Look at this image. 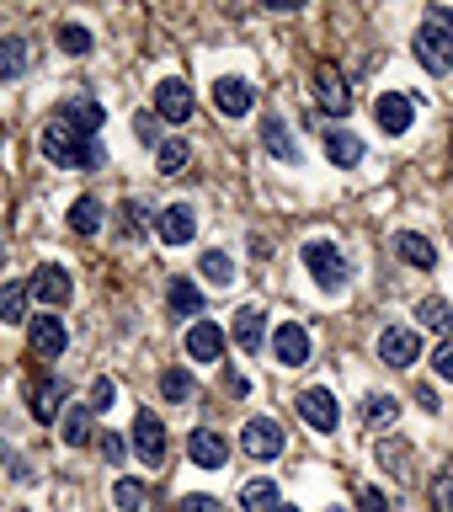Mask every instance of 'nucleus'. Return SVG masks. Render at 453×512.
<instances>
[{"mask_svg": "<svg viewBox=\"0 0 453 512\" xmlns=\"http://www.w3.org/2000/svg\"><path fill=\"white\" fill-rule=\"evenodd\" d=\"M411 54L422 59V70L427 75H453V11L448 6H427L422 16V27H416V38H411Z\"/></svg>", "mask_w": 453, "mask_h": 512, "instance_id": "nucleus-1", "label": "nucleus"}, {"mask_svg": "<svg viewBox=\"0 0 453 512\" xmlns=\"http://www.w3.org/2000/svg\"><path fill=\"white\" fill-rule=\"evenodd\" d=\"M38 150H43V160H54V166H64V171H96V166L107 160L102 139H80V134H70V128H64L59 118L43 123Z\"/></svg>", "mask_w": 453, "mask_h": 512, "instance_id": "nucleus-2", "label": "nucleus"}, {"mask_svg": "<svg viewBox=\"0 0 453 512\" xmlns=\"http://www.w3.org/2000/svg\"><path fill=\"white\" fill-rule=\"evenodd\" d=\"M304 272L315 278V288H326V294H342L347 278H352V267H347V256L336 240H304Z\"/></svg>", "mask_w": 453, "mask_h": 512, "instance_id": "nucleus-3", "label": "nucleus"}, {"mask_svg": "<svg viewBox=\"0 0 453 512\" xmlns=\"http://www.w3.org/2000/svg\"><path fill=\"white\" fill-rule=\"evenodd\" d=\"M27 347H32V358L54 363V358H64V352H70V331H64L59 315H32V320H27Z\"/></svg>", "mask_w": 453, "mask_h": 512, "instance_id": "nucleus-4", "label": "nucleus"}, {"mask_svg": "<svg viewBox=\"0 0 453 512\" xmlns=\"http://www.w3.org/2000/svg\"><path fill=\"white\" fill-rule=\"evenodd\" d=\"M422 358V331L416 326H384L379 331V363L384 368H411Z\"/></svg>", "mask_w": 453, "mask_h": 512, "instance_id": "nucleus-5", "label": "nucleus"}, {"mask_svg": "<svg viewBox=\"0 0 453 512\" xmlns=\"http://www.w3.org/2000/svg\"><path fill=\"white\" fill-rule=\"evenodd\" d=\"M299 416H304L315 432H326V438H331V432L342 427V400H336L326 384H310V390L299 395Z\"/></svg>", "mask_w": 453, "mask_h": 512, "instance_id": "nucleus-6", "label": "nucleus"}, {"mask_svg": "<svg viewBox=\"0 0 453 512\" xmlns=\"http://www.w3.org/2000/svg\"><path fill=\"white\" fill-rule=\"evenodd\" d=\"M59 123L70 128V134H80V139H96V134H102V123H107V112H102L96 96H64V102H59Z\"/></svg>", "mask_w": 453, "mask_h": 512, "instance_id": "nucleus-7", "label": "nucleus"}, {"mask_svg": "<svg viewBox=\"0 0 453 512\" xmlns=\"http://www.w3.org/2000/svg\"><path fill=\"white\" fill-rule=\"evenodd\" d=\"M310 352H315V342H310V331H304L299 320H283V326L272 331V358H278V368H304Z\"/></svg>", "mask_w": 453, "mask_h": 512, "instance_id": "nucleus-8", "label": "nucleus"}, {"mask_svg": "<svg viewBox=\"0 0 453 512\" xmlns=\"http://www.w3.org/2000/svg\"><path fill=\"white\" fill-rule=\"evenodd\" d=\"M240 448H246L251 459H278L283 454V427L272 422V416H251V422L240 427Z\"/></svg>", "mask_w": 453, "mask_h": 512, "instance_id": "nucleus-9", "label": "nucleus"}, {"mask_svg": "<svg viewBox=\"0 0 453 512\" xmlns=\"http://www.w3.org/2000/svg\"><path fill=\"white\" fill-rule=\"evenodd\" d=\"M27 288H32V299H43L48 310H59V304H70V294H75V278L59 262H43L38 272H32Z\"/></svg>", "mask_w": 453, "mask_h": 512, "instance_id": "nucleus-10", "label": "nucleus"}, {"mask_svg": "<svg viewBox=\"0 0 453 512\" xmlns=\"http://www.w3.org/2000/svg\"><path fill=\"white\" fill-rule=\"evenodd\" d=\"M64 395H70V384L54 379V374H43V379L27 384V406H32L38 422H59V416H64Z\"/></svg>", "mask_w": 453, "mask_h": 512, "instance_id": "nucleus-11", "label": "nucleus"}, {"mask_svg": "<svg viewBox=\"0 0 453 512\" xmlns=\"http://www.w3.org/2000/svg\"><path fill=\"white\" fill-rule=\"evenodd\" d=\"M187 454H192V464H198V470H224V464H230V438H224V432H214V427H192Z\"/></svg>", "mask_w": 453, "mask_h": 512, "instance_id": "nucleus-12", "label": "nucleus"}, {"mask_svg": "<svg viewBox=\"0 0 453 512\" xmlns=\"http://www.w3.org/2000/svg\"><path fill=\"white\" fill-rule=\"evenodd\" d=\"M315 102L326 107L331 118H347V112H352V91H347V80H342L336 64H320V70H315Z\"/></svg>", "mask_w": 453, "mask_h": 512, "instance_id": "nucleus-13", "label": "nucleus"}, {"mask_svg": "<svg viewBox=\"0 0 453 512\" xmlns=\"http://www.w3.org/2000/svg\"><path fill=\"white\" fill-rule=\"evenodd\" d=\"M134 454L150 464V470H160V464H166V427L155 422V411H139V416H134Z\"/></svg>", "mask_w": 453, "mask_h": 512, "instance_id": "nucleus-14", "label": "nucleus"}, {"mask_svg": "<svg viewBox=\"0 0 453 512\" xmlns=\"http://www.w3.org/2000/svg\"><path fill=\"white\" fill-rule=\"evenodd\" d=\"M214 107L224 112V118H246V112L256 107V86L240 75H219L214 80Z\"/></svg>", "mask_w": 453, "mask_h": 512, "instance_id": "nucleus-15", "label": "nucleus"}, {"mask_svg": "<svg viewBox=\"0 0 453 512\" xmlns=\"http://www.w3.org/2000/svg\"><path fill=\"white\" fill-rule=\"evenodd\" d=\"M155 118H166V123H187L192 118V86L187 80H176V75H166L155 86Z\"/></svg>", "mask_w": 453, "mask_h": 512, "instance_id": "nucleus-16", "label": "nucleus"}, {"mask_svg": "<svg viewBox=\"0 0 453 512\" xmlns=\"http://www.w3.org/2000/svg\"><path fill=\"white\" fill-rule=\"evenodd\" d=\"M155 235L166 240V246H187V240L198 235V208H192V203H166V208H160Z\"/></svg>", "mask_w": 453, "mask_h": 512, "instance_id": "nucleus-17", "label": "nucleus"}, {"mask_svg": "<svg viewBox=\"0 0 453 512\" xmlns=\"http://www.w3.org/2000/svg\"><path fill=\"white\" fill-rule=\"evenodd\" d=\"M182 347H187L192 363H219L224 358V331L214 326V320H192L187 336H182Z\"/></svg>", "mask_w": 453, "mask_h": 512, "instance_id": "nucleus-18", "label": "nucleus"}, {"mask_svg": "<svg viewBox=\"0 0 453 512\" xmlns=\"http://www.w3.org/2000/svg\"><path fill=\"white\" fill-rule=\"evenodd\" d=\"M374 123L384 128V134H406V128L416 123V102L406 91H384L374 102Z\"/></svg>", "mask_w": 453, "mask_h": 512, "instance_id": "nucleus-19", "label": "nucleus"}, {"mask_svg": "<svg viewBox=\"0 0 453 512\" xmlns=\"http://www.w3.org/2000/svg\"><path fill=\"white\" fill-rule=\"evenodd\" d=\"M320 144H326V160L342 171H352L363 160V139L352 134V128H320Z\"/></svg>", "mask_w": 453, "mask_h": 512, "instance_id": "nucleus-20", "label": "nucleus"}, {"mask_svg": "<svg viewBox=\"0 0 453 512\" xmlns=\"http://www.w3.org/2000/svg\"><path fill=\"white\" fill-rule=\"evenodd\" d=\"M395 256H400L406 267H416V272H432V267H438V246H432L427 235H416V230H400V235H395Z\"/></svg>", "mask_w": 453, "mask_h": 512, "instance_id": "nucleus-21", "label": "nucleus"}, {"mask_svg": "<svg viewBox=\"0 0 453 512\" xmlns=\"http://www.w3.org/2000/svg\"><path fill=\"white\" fill-rule=\"evenodd\" d=\"M230 336H235L240 352H262V347H267V315H262V310H235Z\"/></svg>", "mask_w": 453, "mask_h": 512, "instance_id": "nucleus-22", "label": "nucleus"}, {"mask_svg": "<svg viewBox=\"0 0 453 512\" xmlns=\"http://www.w3.org/2000/svg\"><path fill=\"white\" fill-rule=\"evenodd\" d=\"M262 144H267L272 160H283V166H299V144H294V134H288L283 118H262Z\"/></svg>", "mask_w": 453, "mask_h": 512, "instance_id": "nucleus-23", "label": "nucleus"}, {"mask_svg": "<svg viewBox=\"0 0 453 512\" xmlns=\"http://www.w3.org/2000/svg\"><path fill=\"white\" fill-rule=\"evenodd\" d=\"M166 304H171V310L176 315H187V320H203V288L198 283H192V278H171L166 283Z\"/></svg>", "mask_w": 453, "mask_h": 512, "instance_id": "nucleus-24", "label": "nucleus"}, {"mask_svg": "<svg viewBox=\"0 0 453 512\" xmlns=\"http://www.w3.org/2000/svg\"><path fill=\"white\" fill-rule=\"evenodd\" d=\"M32 70V43L27 38H0V80H22Z\"/></svg>", "mask_w": 453, "mask_h": 512, "instance_id": "nucleus-25", "label": "nucleus"}, {"mask_svg": "<svg viewBox=\"0 0 453 512\" xmlns=\"http://www.w3.org/2000/svg\"><path fill=\"white\" fill-rule=\"evenodd\" d=\"M91 438H96V432H91V411L86 406H70L59 416V443L64 448H86Z\"/></svg>", "mask_w": 453, "mask_h": 512, "instance_id": "nucleus-26", "label": "nucleus"}, {"mask_svg": "<svg viewBox=\"0 0 453 512\" xmlns=\"http://www.w3.org/2000/svg\"><path fill=\"white\" fill-rule=\"evenodd\" d=\"M240 512H283V496L272 480H246V491H240Z\"/></svg>", "mask_w": 453, "mask_h": 512, "instance_id": "nucleus-27", "label": "nucleus"}, {"mask_svg": "<svg viewBox=\"0 0 453 512\" xmlns=\"http://www.w3.org/2000/svg\"><path fill=\"white\" fill-rule=\"evenodd\" d=\"M374 454H379V464H384V470H390V475L411 480V459H416V448H411L406 438H384V443L374 448Z\"/></svg>", "mask_w": 453, "mask_h": 512, "instance_id": "nucleus-28", "label": "nucleus"}, {"mask_svg": "<svg viewBox=\"0 0 453 512\" xmlns=\"http://www.w3.org/2000/svg\"><path fill=\"white\" fill-rule=\"evenodd\" d=\"M27 299H32L27 283H0V320L6 326H27Z\"/></svg>", "mask_w": 453, "mask_h": 512, "instance_id": "nucleus-29", "label": "nucleus"}, {"mask_svg": "<svg viewBox=\"0 0 453 512\" xmlns=\"http://www.w3.org/2000/svg\"><path fill=\"white\" fill-rule=\"evenodd\" d=\"M187 160H192V144H187V139H160V150H155L160 176H182Z\"/></svg>", "mask_w": 453, "mask_h": 512, "instance_id": "nucleus-30", "label": "nucleus"}, {"mask_svg": "<svg viewBox=\"0 0 453 512\" xmlns=\"http://www.w3.org/2000/svg\"><path fill=\"white\" fill-rule=\"evenodd\" d=\"M70 230H75V235H86V240H91L96 230H102V203H96L91 192L70 203Z\"/></svg>", "mask_w": 453, "mask_h": 512, "instance_id": "nucleus-31", "label": "nucleus"}, {"mask_svg": "<svg viewBox=\"0 0 453 512\" xmlns=\"http://www.w3.org/2000/svg\"><path fill=\"white\" fill-rule=\"evenodd\" d=\"M198 272H203V278L214 283V288H230V283H235V262H230V251H203V256H198Z\"/></svg>", "mask_w": 453, "mask_h": 512, "instance_id": "nucleus-32", "label": "nucleus"}, {"mask_svg": "<svg viewBox=\"0 0 453 512\" xmlns=\"http://www.w3.org/2000/svg\"><path fill=\"white\" fill-rule=\"evenodd\" d=\"M400 400L395 395H363V427H395Z\"/></svg>", "mask_w": 453, "mask_h": 512, "instance_id": "nucleus-33", "label": "nucleus"}, {"mask_svg": "<svg viewBox=\"0 0 453 512\" xmlns=\"http://www.w3.org/2000/svg\"><path fill=\"white\" fill-rule=\"evenodd\" d=\"M54 38H59V48H64L70 59H86L91 48H96L91 27H80V22H59V32H54Z\"/></svg>", "mask_w": 453, "mask_h": 512, "instance_id": "nucleus-34", "label": "nucleus"}, {"mask_svg": "<svg viewBox=\"0 0 453 512\" xmlns=\"http://www.w3.org/2000/svg\"><path fill=\"white\" fill-rule=\"evenodd\" d=\"M144 480H134V475H123V480H112V507L118 512H144Z\"/></svg>", "mask_w": 453, "mask_h": 512, "instance_id": "nucleus-35", "label": "nucleus"}, {"mask_svg": "<svg viewBox=\"0 0 453 512\" xmlns=\"http://www.w3.org/2000/svg\"><path fill=\"white\" fill-rule=\"evenodd\" d=\"M80 406H86L91 416L112 411V406H118V384H112L107 374H102V379H91V384H86V400H80Z\"/></svg>", "mask_w": 453, "mask_h": 512, "instance_id": "nucleus-36", "label": "nucleus"}, {"mask_svg": "<svg viewBox=\"0 0 453 512\" xmlns=\"http://www.w3.org/2000/svg\"><path fill=\"white\" fill-rule=\"evenodd\" d=\"M160 395H166L171 406L192 400V368H166V374H160Z\"/></svg>", "mask_w": 453, "mask_h": 512, "instance_id": "nucleus-37", "label": "nucleus"}, {"mask_svg": "<svg viewBox=\"0 0 453 512\" xmlns=\"http://www.w3.org/2000/svg\"><path fill=\"white\" fill-rule=\"evenodd\" d=\"M155 224H160V214H150V208H144L139 198H128V203H123V235H128V240L144 235V230H155Z\"/></svg>", "mask_w": 453, "mask_h": 512, "instance_id": "nucleus-38", "label": "nucleus"}, {"mask_svg": "<svg viewBox=\"0 0 453 512\" xmlns=\"http://www.w3.org/2000/svg\"><path fill=\"white\" fill-rule=\"evenodd\" d=\"M416 320H422L427 331H453V310H448V299H422V310H416Z\"/></svg>", "mask_w": 453, "mask_h": 512, "instance_id": "nucleus-39", "label": "nucleus"}, {"mask_svg": "<svg viewBox=\"0 0 453 512\" xmlns=\"http://www.w3.org/2000/svg\"><path fill=\"white\" fill-rule=\"evenodd\" d=\"M427 496H432V512H453V470H443V475H432V486H427Z\"/></svg>", "mask_w": 453, "mask_h": 512, "instance_id": "nucleus-40", "label": "nucleus"}, {"mask_svg": "<svg viewBox=\"0 0 453 512\" xmlns=\"http://www.w3.org/2000/svg\"><path fill=\"white\" fill-rule=\"evenodd\" d=\"M134 139L150 144V150H160V128H155V112H134Z\"/></svg>", "mask_w": 453, "mask_h": 512, "instance_id": "nucleus-41", "label": "nucleus"}, {"mask_svg": "<svg viewBox=\"0 0 453 512\" xmlns=\"http://www.w3.org/2000/svg\"><path fill=\"white\" fill-rule=\"evenodd\" d=\"M96 448H102L107 464H123V454H128V443L118 438V432H102V438H96Z\"/></svg>", "mask_w": 453, "mask_h": 512, "instance_id": "nucleus-42", "label": "nucleus"}, {"mask_svg": "<svg viewBox=\"0 0 453 512\" xmlns=\"http://www.w3.org/2000/svg\"><path fill=\"white\" fill-rule=\"evenodd\" d=\"M358 512H390V496H384L379 486H363L358 491Z\"/></svg>", "mask_w": 453, "mask_h": 512, "instance_id": "nucleus-43", "label": "nucleus"}, {"mask_svg": "<svg viewBox=\"0 0 453 512\" xmlns=\"http://www.w3.org/2000/svg\"><path fill=\"white\" fill-rule=\"evenodd\" d=\"M432 368H438V379H453V342H443L432 352Z\"/></svg>", "mask_w": 453, "mask_h": 512, "instance_id": "nucleus-44", "label": "nucleus"}, {"mask_svg": "<svg viewBox=\"0 0 453 512\" xmlns=\"http://www.w3.org/2000/svg\"><path fill=\"white\" fill-rule=\"evenodd\" d=\"M224 390H230V395H240V400H246V395L256 390V379H251V374H224Z\"/></svg>", "mask_w": 453, "mask_h": 512, "instance_id": "nucleus-45", "label": "nucleus"}, {"mask_svg": "<svg viewBox=\"0 0 453 512\" xmlns=\"http://www.w3.org/2000/svg\"><path fill=\"white\" fill-rule=\"evenodd\" d=\"M176 512H219V502L214 496H182V507Z\"/></svg>", "mask_w": 453, "mask_h": 512, "instance_id": "nucleus-46", "label": "nucleus"}, {"mask_svg": "<svg viewBox=\"0 0 453 512\" xmlns=\"http://www.w3.org/2000/svg\"><path fill=\"white\" fill-rule=\"evenodd\" d=\"M416 406H422V411H438V390H427V384H416Z\"/></svg>", "mask_w": 453, "mask_h": 512, "instance_id": "nucleus-47", "label": "nucleus"}, {"mask_svg": "<svg viewBox=\"0 0 453 512\" xmlns=\"http://www.w3.org/2000/svg\"><path fill=\"white\" fill-rule=\"evenodd\" d=\"M326 512H347V507H326Z\"/></svg>", "mask_w": 453, "mask_h": 512, "instance_id": "nucleus-48", "label": "nucleus"}, {"mask_svg": "<svg viewBox=\"0 0 453 512\" xmlns=\"http://www.w3.org/2000/svg\"><path fill=\"white\" fill-rule=\"evenodd\" d=\"M283 512H299V507H283Z\"/></svg>", "mask_w": 453, "mask_h": 512, "instance_id": "nucleus-49", "label": "nucleus"}]
</instances>
